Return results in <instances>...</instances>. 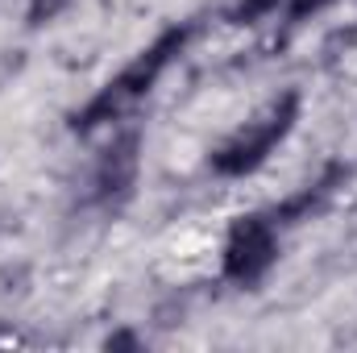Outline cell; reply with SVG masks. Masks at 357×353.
I'll list each match as a JSON object with an SVG mask.
<instances>
[{
    "label": "cell",
    "mask_w": 357,
    "mask_h": 353,
    "mask_svg": "<svg viewBox=\"0 0 357 353\" xmlns=\"http://www.w3.org/2000/svg\"><path fill=\"white\" fill-rule=\"evenodd\" d=\"M295 112H299V96H282L278 104H270L258 121H250L241 133H233V137L212 154V167H216L220 175H245V171H254L258 163H266L270 150L291 133Z\"/></svg>",
    "instance_id": "1"
},
{
    "label": "cell",
    "mask_w": 357,
    "mask_h": 353,
    "mask_svg": "<svg viewBox=\"0 0 357 353\" xmlns=\"http://www.w3.org/2000/svg\"><path fill=\"white\" fill-rule=\"evenodd\" d=\"M178 46H183V33H167L158 46H150L133 67H125V71L84 108V125H100V121H112V117L129 112L146 91L154 88V80L162 75V67L171 63V54H175Z\"/></svg>",
    "instance_id": "2"
},
{
    "label": "cell",
    "mask_w": 357,
    "mask_h": 353,
    "mask_svg": "<svg viewBox=\"0 0 357 353\" xmlns=\"http://www.w3.org/2000/svg\"><path fill=\"white\" fill-rule=\"evenodd\" d=\"M274 254H278V237H274L270 220L250 216L225 241V278H233V283H258L274 266Z\"/></svg>",
    "instance_id": "3"
},
{
    "label": "cell",
    "mask_w": 357,
    "mask_h": 353,
    "mask_svg": "<svg viewBox=\"0 0 357 353\" xmlns=\"http://www.w3.org/2000/svg\"><path fill=\"white\" fill-rule=\"evenodd\" d=\"M133 175H137V137H125L104 154L96 187H100V195H121L133 183Z\"/></svg>",
    "instance_id": "4"
},
{
    "label": "cell",
    "mask_w": 357,
    "mask_h": 353,
    "mask_svg": "<svg viewBox=\"0 0 357 353\" xmlns=\"http://www.w3.org/2000/svg\"><path fill=\"white\" fill-rule=\"evenodd\" d=\"M270 8H278V0H241L233 21H258V17H266Z\"/></svg>",
    "instance_id": "5"
},
{
    "label": "cell",
    "mask_w": 357,
    "mask_h": 353,
    "mask_svg": "<svg viewBox=\"0 0 357 353\" xmlns=\"http://www.w3.org/2000/svg\"><path fill=\"white\" fill-rule=\"evenodd\" d=\"M67 4H71V0H33V4H29V21L42 25V21H50V17H59Z\"/></svg>",
    "instance_id": "6"
},
{
    "label": "cell",
    "mask_w": 357,
    "mask_h": 353,
    "mask_svg": "<svg viewBox=\"0 0 357 353\" xmlns=\"http://www.w3.org/2000/svg\"><path fill=\"white\" fill-rule=\"evenodd\" d=\"M328 0H291V17H307V13H316V8H324Z\"/></svg>",
    "instance_id": "7"
}]
</instances>
